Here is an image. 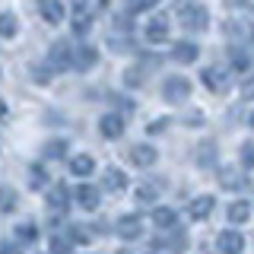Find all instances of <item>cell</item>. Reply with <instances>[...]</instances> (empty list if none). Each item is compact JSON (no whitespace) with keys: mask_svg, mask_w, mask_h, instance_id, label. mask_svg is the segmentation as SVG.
Masks as SVG:
<instances>
[{"mask_svg":"<svg viewBox=\"0 0 254 254\" xmlns=\"http://www.w3.org/2000/svg\"><path fill=\"white\" fill-rule=\"evenodd\" d=\"M48 206H51L54 213H64L70 206V190H67V185H54L51 188V194H48Z\"/></svg>","mask_w":254,"mask_h":254,"instance_id":"14","label":"cell"},{"mask_svg":"<svg viewBox=\"0 0 254 254\" xmlns=\"http://www.w3.org/2000/svg\"><path fill=\"white\" fill-rule=\"evenodd\" d=\"M216 245H219V254H242V248H245V238L238 235V232H219Z\"/></svg>","mask_w":254,"mask_h":254,"instance_id":"11","label":"cell"},{"mask_svg":"<svg viewBox=\"0 0 254 254\" xmlns=\"http://www.w3.org/2000/svg\"><path fill=\"white\" fill-rule=\"evenodd\" d=\"M124 118L121 115H105V118H102V121H99V133H102V137H108V140H118V137H121V133H124Z\"/></svg>","mask_w":254,"mask_h":254,"instance_id":"7","label":"cell"},{"mask_svg":"<svg viewBox=\"0 0 254 254\" xmlns=\"http://www.w3.org/2000/svg\"><path fill=\"white\" fill-rule=\"evenodd\" d=\"M32 73H35V83H48L54 70L48 67V64H35V67H32Z\"/></svg>","mask_w":254,"mask_h":254,"instance_id":"30","label":"cell"},{"mask_svg":"<svg viewBox=\"0 0 254 254\" xmlns=\"http://www.w3.org/2000/svg\"><path fill=\"white\" fill-rule=\"evenodd\" d=\"M188 95H190V83L185 76H169L162 83V99L165 102H185Z\"/></svg>","mask_w":254,"mask_h":254,"instance_id":"3","label":"cell"},{"mask_svg":"<svg viewBox=\"0 0 254 254\" xmlns=\"http://www.w3.org/2000/svg\"><path fill=\"white\" fill-rule=\"evenodd\" d=\"M200 79H203L206 89H213V92H226L229 89V70H222V67H206L200 73Z\"/></svg>","mask_w":254,"mask_h":254,"instance_id":"4","label":"cell"},{"mask_svg":"<svg viewBox=\"0 0 254 254\" xmlns=\"http://www.w3.org/2000/svg\"><path fill=\"white\" fill-rule=\"evenodd\" d=\"M67 146H70L67 140H51V143H45V156L48 159H64L67 156Z\"/></svg>","mask_w":254,"mask_h":254,"instance_id":"23","label":"cell"},{"mask_svg":"<svg viewBox=\"0 0 254 254\" xmlns=\"http://www.w3.org/2000/svg\"><path fill=\"white\" fill-rule=\"evenodd\" d=\"M13 35H16V16L6 10L3 13V38H13Z\"/></svg>","mask_w":254,"mask_h":254,"instance_id":"31","label":"cell"},{"mask_svg":"<svg viewBox=\"0 0 254 254\" xmlns=\"http://www.w3.org/2000/svg\"><path fill=\"white\" fill-rule=\"evenodd\" d=\"M213 206H216V200H213L210 194H200V197H194L188 206V213H190V219H206L213 213Z\"/></svg>","mask_w":254,"mask_h":254,"instance_id":"12","label":"cell"},{"mask_svg":"<svg viewBox=\"0 0 254 254\" xmlns=\"http://www.w3.org/2000/svg\"><path fill=\"white\" fill-rule=\"evenodd\" d=\"M197 54H200V48L190 45V42H178V45L172 48V58L178 61V64H194V61H197Z\"/></svg>","mask_w":254,"mask_h":254,"instance_id":"16","label":"cell"},{"mask_svg":"<svg viewBox=\"0 0 254 254\" xmlns=\"http://www.w3.org/2000/svg\"><path fill=\"white\" fill-rule=\"evenodd\" d=\"M149 6H156V0H127V10L130 13H143V10H149Z\"/></svg>","mask_w":254,"mask_h":254,"instance_id":"32","label":"cell"},{"mask_svg":"<svg viewBox=\"0 0 254 254\" xmlns=\"http://www.w3.org/2000/svg\"><path fill=\"white\" fill-rule=\"evenodd\" d=\"M245 185H248V175H242L238 169H222V172H219V188H226V190H242Z\"/></svg>","mask_w":254,"mask_h":254,"instance_id":"13","label":"cell"},{"mask_svg":"<svg viewBox=\"0 0 254 254\" xmlns=\"http://www.w3.org/2000/svg\"><path fill=\"white\" fill-rule=\"evenodd\" d=\"M165 124H169V121H165V118H159V121H156L153 127H149V130H153V133H159V130H165Z\"/></svg>","mask_w":254,"mask_h":254,"instance_id":"37","label":"cell"},{"mask_svg":"<svg viewBox=\"0 0 254 254\" xmlns=\"http://www.w3.org/2000/svg\"><path fill=\"white\" fill-rule=\"evenodd\" d=\"M153 222L159 229H175V226H178V213H175L172 206H156V210H153Z\"/></svg>","mask_w":254,"mask_h":254,"instance_id":"18","label":"cell"},{"mask_svg":"<svg viewBox=\"0 0 254 254\" xmlns=\"http://www.w3.org/2000/svg\"><path fill=\"white\" fill-rule=\"evenodd\" d=\"M159 153L153 146H146V143H137V146H130V162L140 165V169H149V165H156Z\"/></svg>","mask_w":254,"mask_h":254,"instance_id":"9","label":"cell"},{"mask_svg":"<svg viewBox=\"0 0 254 254\" xmlns=\"http://www.w3.org/2000/svg\"><path fill=\"white\" fill-rule=\"evenodd\" d=\"M70 26H73L76 35H86V32L92 29V19H89V16H79V13H73V22H70Z\"/></svg>","mask_w":254,"mask_h":254,"instance_id":"26","label":"cell"},{"mask_svg":"<svg viewBox=\"0 0 254 254\" xmlns=\"http://www.w3.org/2000/svg\"><path fill=\"white\" fill-rule=\"evenodd\" d=\"M251 216V203H245V200H235L232 206H229V219L232 222H245Z\"/></svg>","mask_w":254,"mask_h":254,"instance_id":"22","label":"cell"},{"mask_svg":"<svg viewBox=\"0 0 254 254\" xmlns=\"http://www.w3.org/2000/svg\"><path fill=\"white\" fill-rule=\"evenodd\" d=\"M108 45L115 48V51H133V42H130L127 35H124V38H121V35H111V38H108Z\"/></svg>","mask_w":254,"mask_h":254,"instance_id":"29","label":"cell"},{"mask_svg":"<svg viewBox=\"0 0 254 254\" xmlns=\"http://www.w3.org/2000/svg\"><path fill=\"white\" fill-rule=\"evenodd\" d=\"M29 188H32V190L48 188V172L42 169V165H29Z\"/></svg>","mask_w":254,"mask_h":254,"instance_id":"21","label":"cell"},{"mask_svg":"<svg viewBox=\"0 0 254 254\" xmlns=\"http://www.w3.org/2000/svg\"><path fill=\"white\" fill-rule=\"evenodd\" d=\"M153 200H156V188H153V185H140V188H137V203H140V206H149Z\"/></svg>","mask_w":254,"mask_h":254,"instance_id":"25","label":"cell"},{"mask_svg":"<svg viewBox=\"0 0 254 254\" xmlns=\"http://www.w3.org/2000/svg\"><path fill=\"white\" fill-rule=\"evenodd\" d=\"M76 200L83 210H99V188L92 185H79L76 188Z\"/></svg>","mask_w":254,"mask_h":254,"instance_id":"15","label":"cell"},{"mask_svg":"<svg viewBox=\"0 0 254 254\" xmlns=\"http://www.w3.org/2000/svg\"><path fill=\"white\" fill-rule=\"evenodd\" d=\"M92 169H95L92 156H73V159H70V172H73V175H79V178L92 175Z\"/></svg>","mask_w":254,"mask_h":254,"instance_id":"20","label":"cell"},{"mask_svg":"<svg viewBox=\"0 0 254 254\" xmlns=\"http://www.w3.org/2000/svg\"><path fill=\"white\" fill-rule=\"evenodd\" d=\"M248 124H251V127H254V115H251V121H248Z\"/></svg>","mask_w":254,"mask_h":254,"instance_id":"38","label":"cell"},{"mask_svg":"<svg viewBox=\"0 0 254 254\" xmlns=\"http://www.w3.org/2000/svg\"><path fill=\"white\" fill-rule=\"evenodd\" d=\"M86 238H89V235H86L79 226H73V229H70V242H86Z\"/></svg>","mask_w":254,"mask_h":254,"instance_id":"35","label":"cell"},{"mask_svg":"<svg viewBox=\"0 0 254 254\" xmlns=\"http://www.w3.org/2000/svg\"><path fill=\"white\" fill-rule=\"evenodd\" d=\"M95 61H99V48H92V45H76L73 48V67L76 70H89Z\"/></svg>","mask_w":254,"mask_h":254,"instance_id":"8","label":"cell"},{"mask_svg":"<svg viewBox=\"0 0 254 254\" xmlns=\"http://www.w3.org/2000/svg\"><path fill=\"white\" fill-rule=\"evenodd\" d=\"M146 38L153 45L165 42V38H169V19H165V16H153V19L146 22Z\"/></svg>","mask_w":254,"mask_h":254,"instance_id":"10","label":"cell"},{"mask_svg":"<svg viewBox=\"0 0 254 254\" xmlns=\"http://www.w3.org/2000/svg\"><path fill=\"white\" fill-rule=\"evenodd\" d=\"M13 203H16L13 188H3V213H10V210H13Z\"/></svg>","mask_w":254,"mask_h":254,"instance_id":"33","label":"cell"},{"mask_svg":"<svg viewBox=\"0 0 254 254\" xmlns=\"http://www.w3.org/2000/svg\"><path fill=\"white\" fill-rule=\"evenodd\" d=\"M242 95H245V99H254V73L242 83Z\"/></svg>","mask_w":254,"mask_h":254,"instance_id":"34","label":"cell"},{"mask_svg":"<svg viewBox=\"0 0 254 254\" xmlns=\"http://www.w3.org/2000/svg\"><path fill=\"white\" fill-rule=\"evenodd\" d=\"M118 235L124 238V242H133V238L143 235V219L137 216V213H127V216L118 219Z\"/></svg>","mask_w":254,"mask_h":254,"instance_id":"5","label":"cell"},{"mask_svg":"<svg viewBox=\"0 0 254 254\" xmlns=\"http://www.w3.org/2000/svg\"><path fill=\"white\" fill-rule=\"evenodd\" d=\"M206 22H210V13H206L200 3H190V6L181 10V26H185L188 32H203Z\"/></svg>","mask_w":254,"mask_h":254,"instance_id":"2","label":"cell"},{"mask_svg":"<svg viewBox=\"0 0 254 254\" xmlns=\"http://www.w3.org/2000/svg\"><path fill=\"white\" fill-rule=\"evenodd\" d=\"M70 248H73V242L70 238H51V254H70Z\"/></svg>","mask_w":254,"mask_h":254,"instance_id":"27","label":"cell"},{"mask_svg":"<svg viewBox=\"0 0 254 254\" xmlns=\"http://www.w3.org/2000/svg\"><path fill=\"white\" fill-rule=\"evenodd\" d=\"M16 238H19V242H35V238H38L35 222H22V226L16 229Z\"/></svg>","mask_w":254,"mask_h":254,"instance_id":"24","label":"cell"},{"mask_svg":"<svg viewBox=\"0 0 254 254\" xmlns=\"http://www.w3.org/2000/svg\"><path fill=\"white\" fill-rule=\"evenodd\" d=\"M108 6V0H73V13H79V16H99L102 10Z\"/></svg>","mask_w":254,"mask_h":254,"instance_id":"17","label":"cell"},{"mask_svg":"<svg viewBox=\"0 0 254 254\" xmlns=\"http://www.w3.org/2000/svg\"><path fill=\"white\" fill-rule=\"evenodd\" d=\"M242 165L245 169H254V140L242 143Z\"/></svg>","mask_w":254,"mask_h":254,"instance_id":"28","label":"cell"},{"mask_svg":"<svg viewBox=\"0 0 254 254\" xmlns=\"http://www.w3.org/2000/svg\"><path fill=\"white\" fill-rule=\"evenodd\" d=\"M38 13H42V19L48 26H61L64 22V3L61 0H42V3H38Z\"/></svg>","mask_w":254,"mask_h":254,"instance_id":"6","label":"cell"},{"mask_svg":"<svg viewBox=\"0 0 254 254\" xmlns=\"http://www.w3.org/2000/svg\"><path fill=\"white\" fill-rule=\"evenodd\" d=\"M48 67L54 70V73H64V70L73 67V48H70L67 42H54L51 48H48Z\"/></svg>","mask_w":254,"mask_h":254,"instance_id":"1","label":"cell"},{"mask_svg":"<svg viewBox=\"0 0 254 254\" xmlns=\"http://www.w3.org/2000/svg\"><path fill=\"white\" fill-rule=\"evenodd\" d=\"M102 181H105L108 190H124V188H127V175H124L121 169H105Z\"/></svg>","mask_w":254,"mask_h":254,"instance_id":"19","label":"cell"},{"mask_svg":"<svg viewBox=\"0 0 254 254\" xmlns=\"http://www.w3.org/2000/svg\"><path fill=\"white\" fill-rule=\"evenodd\" d=\"M3 254H22L19 248H16V245L13 242H3Z\"/></svg>","mask_w":254,"mask_h":254,"instance_id":"36","label":"cell"},{"mask_svg":"<svg viewBox=\"0 0 254 254\" xmlns=\"http://www.w3.org/2000/svg\"><path fill=\"white\" fill-rule=\"evenodd\" d=\"M118 254H127V251H118Z\"/></svg>","mask_w":254,"mask_h":254,"instance_id":"39","label":"cell"}]
</instances>
